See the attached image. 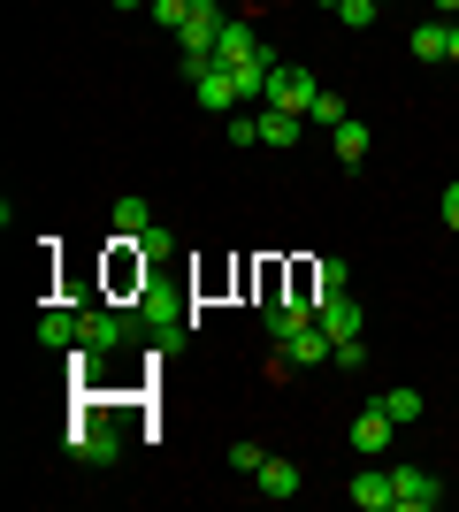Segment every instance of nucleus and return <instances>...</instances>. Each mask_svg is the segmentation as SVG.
<instances>
[{
    "label": "nucleus",
    "mask_w": 459,
    "mask_h": 512,
    "mask_svg": "<svg viewBox=\"0 0 459 512\" xmlns=\"http://www.w3.org/2000/svg\"><path fill=\"white\" fill-rule=\"evenodd\" d=\"M222 0H199L192 8V23L176 31V46H184V77H199V69H215V39H222Z\"/></svg>",
    "instance_id": "f257e3e1"
},
{
    "label": "nucleus",
    "mask_w": 459,
    "mask_h": 512,
    "mask_svg": "<svg viewBox=\"0 0 459 512\" xmlns=\"http://www.w3.org/2000/svg\"><path fill=\"white\" fill-rule=\"evenodd\" d=\"M138 321L131 314H115V306H77V344L85 352H115V344H131Z\"/></svg>",
    "instance_id": "f03ea898"
},
{
    "label": "nucleus",
    "mask_w": 459,
    "mask_h": 512,
    "mask_svg": "<svg viewBox=\"0 0 459 512\" xmlns=\"http://www.w3.org/2000/svg\"><path fill=\"white\" fill-rule=\"evenodd\" d=\"M314 92H322V77H314V69H299V62H276V69H268V107L306 115V107H314Z\"/></svg>",
    "instance_id": "7ed1b4c3"
},
{
    "label": "nucleus",
    "mask_w": 459,
    "mask_h": 512,
    "mask_svg": "<svg viewBox=\"0 0 459 512\" xmlns=\"http://www.w3.org/2000/svg\"><path fill=\"white\" fill-rule=\"evenodd\" d=\"M138 329H146V337H176V329H184V299L161 291V283H138Z\"/></svg>",
    "instance_id": "20e7f679"
},
{
    "label": "nucleus",
    "mask_w": 459,
    "mask_h": 512,
    "mask_svg": "<svg viewBox=\"0 0 459 512\" xmlns=\"http://www.w3.org/2000/svg\"><path fill=\"white\" fill-rule=\"evenodd\" d=\"M69 459H77V467H115V459H123V436L100 428V421H77L69 428Z\"/></svg>",
    "instance_id": "39448f33"
},
{
    "label": "nucleus",
    "mask_w": 459,
    "mask_h": 512,
    "mask_svg": "<svg viewBox=\"0 0 459 512\" xmlns=\"http://www.w3.org/2000/svg\"><path fill=\"white\" fill-rule=\"evenodd\" d=\"M291 367H337V337H329L322 321H306V329H291L284 344H276Z\"/></svg>",
    "instance_id": "423d86ee"
},
{
    "label": "nucleus",
    "mask_w": 459,
    "mask_h": 512,
    "mask_svg": "<svg viewBox=\"0 0 459 512\" xmlns=\"http://www.w3.org/2000/svg\"><path fill=\"white\" fill-rule=\"evenodd\" d=\"M261 54H268V46H261V31H253L245 16L222 23V39H215V69H245V62H261Z\"/></svg>",
    "instance_id": "0eeeda50"
},
{
    "label": "nucleus",
    "mask_w": 459,
    "mask_h": 512,
    "mask_svg": "<svg viewBox=\"0 0 459 512\" xmlns=\"http://www.w3.org/2000/svg\"><path fill=\"white\" fill-rule=\"evenodd\" d=\"M391 482H398V512H437L444 505V482L429 467H391Z\"/></svg>",
    "instance_id": "6e6552de"
},
{
    "label": "nucleus",
    "mask_w": 459,
    "mask_h": 512,
    "mask_svg": "<svg viewBox=\"0 0 459 512\" xmlns=\"http://www.w3.org/2000/svg\"><path fill=\"white\" fill-rule=\"evenodd\" d=\"M345 497H352L360 512H398V482H391L383 467H360V474L345 482Z\"/></svg>",
    "instance_id": "1a4fd4ad"
},
{
    "label": "nucleus",
    "mask_w": 459,
    "mask_h": 512,
    "mask_svg": "<svg viewBox=\"0 0 459 512\" xmlns=\"http://www.w3.org/2000/svg\"><path fill=\"white\" fill-rule=\"evenodd\" d=\"M314 321H322L337 344L360 337V299H352V291H322V299H314Z\"/></svg>",
    "instance_id": "9d476101"
},
{
    "label": "nucleus",
    "mask_w": 459,
    "mask_h": 512,
    "mask_svg": "<svg viewBox=\"0 0 459 512\" xmlns=\"http://www.w3.org/2000/svg\"><path fill=\"white\" fill-rule=\"evenodd\" d=\"M391 436H398V421H391L383 406H368L360 421H352V451H360V459H383V451H391Z\"/></svg>",
    "instance_id": "9b49d317"
},
{
    "label": "nucleus",
    "mask_w": 459,
    "mask_h": 512,
    "mask_svg": "<svg viewBox=\"0 0 459 512\" xmlns=\"http://www.w3.org/2000/svg\"><path fill=\"white\" fill-rule=\"evenodd\" d=\"M192 92H199V107H215V115H238V77H230V69H199L192 77Z\"/></svg>",
    "instance_id": "f8f14e48"
},
{
    "label": "nucleus",
    "mask_w": 459,
    "mask_h": 512,
    "mask_svg": "<svg viewBox=\"0 0 459 512\" xmlns=\"http://www.w3.org/2000/svg\"><path fill=\"white\" fill-rule=\"evenodd\" d=\"M306 490V474L291 467V459H276V451H268V467H261V497L268 505H284V497H299Z\"/></svg>",
    "instance_id": "ddd939ff"
},
{
    "label": "nucleus",
    "mask_w": 459,
    "mask_h": 512,
    "mask_svg": "<svg viewBox=\"0 0 459 512\" xmlns=\"http://www.w3.org/2000/svg\"><path fill=\"white\" fill-rule=\"evenodd\" d=\"M268 337H276V344H284L291 337V329H306V321H314V299H276V306H268Z\"/></svg>",
    "instance_id": "4468645a"
},
{
    "label": "nucleus",
    "mask_w": 459,
    "mask_h": 512,
    "mask_svg": "<svg viewBox=\"0 0 459 512\" xmlns=\"http://www.w3.org/2000/svg\"><path fill=\"white\" fill-rule=\"evenodd\" d=\"M299 123L306 115H291V107H261V146H299Z\"/></svg>",
    "instance_id": "2eb2a0df"
},
{
    "label": "nucleus",
    "mask_w": 459,
    "mask_h": 512,
    "mask_svg": "<svg viewBox=\"0 0 459 512\" xmlns=\"http://www.w3.org/2000/svg\"><path fill=\"white\" fill-rule=\"evenodd\" d=\"M108 222H115V237L131 245V237H146V230H153V207H146V199H115Z\"/></svg>",
    "instance_id": "dca6fc26"
},
{
    "label": "nucleus",
    "mask_w": 459,
    "mask_h": 512,
    "mask_svg": "<svg viewBox=\"0 0 459 512\" xmlns=\"http://www.w3.org/2000/svg\"><path fill=\"white\" fill-rule=\"evenodd\" d=\"M329 138H337V161H368V146H375V130H368V123H352V115L329 130Z\"/></svg>",
    "instance_id": "f3484780"
},
{
    "label": "nucleus",
    "mask_w": 459,
    "mask_h": 512,
    "mask_svg": "<svg viewBox=\"0 0 459 512\" xmlns=\"http://www.w3.org/2000/svg\"><path fill=\"white\" fill-rule=\"evenodd\" d=\"M375 406L391 413L398 428H406V421H421V413H429V406H421V390H406V383H391V390H383V398H375Z\"/></svg>",
    "instance_id": "a211bd4d"
},
{
    "label": "nucleus",
    "mask_w": 459,
    "mask_h": 512,
    "mask_svg": "<svg viewBox=\"0 0 459 512\" xmlns=\"http://www.w3.org/2000/svg\"><path fill=\"white\" fill-rule=\"evenodd\" d=\"M39 344H54V352H69V344H77V314H69V306H54V314H39Z\"/></svg>",
    "instance_id": "6ab92c4d"
},
{
    "label": "nucleus",
    "mask_w": 459,
    "mask_h": 512,
    "mask_svg": "<svg viewBox=\"0 0 459 512\" xmlns=\"http://www.w3.org/2000/svg\"><path fill=\"white\" fill-rule=\"evenodd\" d=\"M444 31H452V23H414V62H444Z\"/></svg>",
    "instance_id": "aec40b11"
},
{
    "label": "nucleus",
    "mask_w": 459,
    "mask_h": 512,
    "mask_svg": "<svg viewBox=\"0 0 459 512\" xmlns=\"http://www.w3.org/2000/svg\"><path fill=\"white\" fill-rule=\"evenodd\" d=\"M192 8H199V0H153L146 16L161 23V31H184V23H192Z\"/></svg>",
    "instance_id": "412c9836"
},
{
    "label": "nucleus",
    "mask_w": 459,
    "mask_h": 512,
    "mask_svg": "<svg viewBox=\"0 0 459 512\" xmlns=\"http://www.w3.org/2000/svg\"><path fill=\"white\" fill-rule=\"evenodd\" d=\"M375 16H383V0H337V23H345V31H368Z\"/></svg>",
    "instance_id": "4be33fe9"
},
{
    "label": "nucleus",
    "mask_w": 459,
    "mask_h": 512,
    "mask_svg": "<svg viewBox=\"0 0 459 512\" xmlns=\"http://www.w3.org/2000/svg\"><path fill=\"white\" fill-rule=\"evenodd\" d=\"M306 123H322V130H337V123H345V100H337V92H314V107H306Z\"/></svg>",
    "instance_id": "5701e85b"
},
{
    "label": "nucleus",
    "mask_w": 459,
    "mask_h": 512,
    "mask_svg": "<svg viewBox=\"0 0 459 512\" xmlns=\"http://www.w3.org/2000/svg\"><path fill=\"white\" fill-rule=\"evenodd\" d=\"M230 146H261V107H238V115H230Z\"/></svg>",
    "instance_id": "b1692460"
},
{
    "label": "nucleus",
    "mask_w": 459,
    "mask_h": 512,
    "mask_svg": "<svg viewBox=\"0 0 459 512\" xmlns=\"http://www.w3.org/2000/svg\"><path fill=\"white\" fill-rule=\"evenodd\" d=\"M230 467H238V474H261V467H268V451L245 436V444H230Z\"/></svg>",
    "instance_id": "393cba45"
},
{
    "label": "nucleus",
    "mask_w": 459,
    "mask_h": 512,
    "mask_svg": "<svg viewBox=\"0 0 459 512\" xmlns=\"http://www.w3.org/2000/svg\"><path fill=\"white\" fill-rule=\"evenodd\" d=\"M306 283H314V299H322V291H345V260H322Z\"/></svg>",
    "instance_id": "a878e982"
},
{
    "label": "nucleus",
    "mask_w": 459,
    "mask_h": 512,
    "mask_svg": "<svg viewBox=\"0 0 459 512\" xmlns=\"http://www.w3.org/2000/svg\"><path fill=\"white\" fill-rule=\"evenodd\" d=\"M444 230H459V184H444Z\"/></svg>",
    "instance_id": "bb28decb"
},
{
    "label": "nucleus",
    "mask_w": 459,
    "mask_h": 512,
    "mask_svg": "<svg viewBox=\"0 0 459 512\" xmlns=\"http://www.w3.org/2000/svg\"><path fill=\"white\" fill-rule=\"evenodd\" d=\"M444 62H459V23H452V31H444Z\"/></svg>",
    "instance_id": "cd10ccee"
},
{
    "label": "nucleus",
    "mask_w": 459,
    "mask_h": 512,
    "mask_svg": "<svg viewBox=\"0 0 459 512\" xmlns=\"http://www.w3.org/2000/svg\"><path fill=\"white\" fill-rule=\"evenodd\" d=\"M108 8H123V16H138V8H153V0H108Z\"/></svg>",
    "instance_id": "c85d7f7f"
},
{
    "label": "nucleus",
    "mask_w": 459,
    "mask_h": 512,
    "mask_svg": "<svg viewBox=\"0 0 459 512\" xmlns=\"http://www.w3.org/2000/svg\"><path fill=\"white\" fill-rule=\"evenodd\" d=\"M437 8H444V16H459V0H437Z\"/></svg>",
    "instance_id": "c756f323"
}]
</instances>
